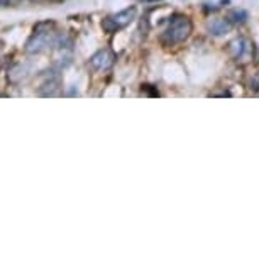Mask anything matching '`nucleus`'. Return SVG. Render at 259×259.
I'll list each match as a JSON object with an SVG mask.
<instances>
[{"label":"nucleus","mask_w":259,"mask_h":259,"mask_svg":"<svg viewBox=\"0 0 259 259\" xmlns=\"http://www.w3.org/2000/svg\"><path fill=\"white\" fill-rule=\"evenodd\" d=\"M193 31V24L187 16H175L169 21V26L164 32V39L171 45L177 42H183L185 39L190 37V34Z\"/></svg>","instance_id":"obj_1"},{"label":"nucleus","mask_w":259,"mask_h":259,"mask_svg":"<svg viewBox=\"0 0 259 259\" xmlns=\"http://www.w3.org/2000/svg\"><path fill=\"white\" fill-rule=\"evenodd\" d=\"M56 36L53 34L50 29L41 31V27H37L29 41L26 42V51L29 55H39V53H45L46 50H50L51 46H55Z\"/></svg>","instance_id":"obj_2"},{"label":"nucleus","mask_w":259,"mask_h":259,"mask_svg":"<svg viewBox=\"0 0 259 259\" xmlns=\"http://www.w3.org/2000/svg\"><path fill=\"white\" fill-rule=\"evenodd\" d=\"M134 17H136V9L134 7L124 9V11L112 14V16L107 17L105 21L102 22V27H104V31L114 34L117 31H120V29L129 26V24L134 21Z\"/></svg>","instance_id":"obj_3"},{"label":"nucleus","mask_w":259,"mask_h":259,"mask_svg":"<svg viewBox=\"0 0 259 259\" xmlns=\"http://www.w3.org/2000/svg\"><path fill=\"white\" fill-rule=\"evenodd\" d=\"M229 55H231L236 61H244L247 63L251 60L252 56V48H251V42L244 37H237L234 41L229 42Z\"/></svg>","instance_id":"obj_4"},{"label":"nucleus","mask_w":259,"mask_h":259,"mask_svg":"<svg viewBox=\"0 0 259 259\" xmlns=\"http://www.w3.org/2000/svg\"><path fill=\"white\" fill-rule=\"evenodd\" d=\"M114 55L109 50H100L97 51L94 56L90 58V66L94 68L95 71H107L114 66Z\"/></svg>","instance_id":"obj_5"},{"label":"nucleus","mask_w":259,"mask_h":259,"mask_svg":"<svg viewBox=\"0 0 259 259\" xmlns=\"http://www.w3.org/2000/svg\"><path fill=\"white\" fill-rule=\"evenodd\" d=\"M232 22L229 21L227 17H222V19H210L207 22V29L210 34H213V36H222V34L229 32V29H231Z\"/></svg>","instance_id":"obj_6"},{"label":"nucleus","mask_w":259,"mask_h":259,"mask_svg":"<svg viewBox=\"0 0 259 259\" xmlns=\"http://www.w3.org/2000/svg\"><path fill=\"white\" fill-rule=\"evenodd\" d=\"M60 92V76L53 75L42 83V87H39V94L45 97H55Z\"/></svg>","instance_id":"obj_7"},{"label":"nucleus","mask_w":259,"mask_h":259,"mask_svg":"<svg viewBox=\"0 0 259 259\" xmlns=\"http://www.w3.org/2000/svg\"><path fill=\"white\" fill-rule=\"evenodd\" d=\"M226 17H227L232 24L246 22L247 12H246V11H242V9H232V11H229V12H227V16H226Z\"/></svg>","instance_id":"obj_8"},{"label":"nucleus","mask_w":259,"mask_h":259,"mask_svg":"<svg viewBox=\"0 0 259 259\" xmlns=\"http://www.w3.org/2000/svg\"><path fill=\"white\" fill-rule=\"evenodd\" d=\"M7 2H9V0H0V7H2V6H7Z\"/></svg>","instance_id":"obj_9"},{"label":"nucleus","mask_w":259,"mask_h":259,"mask_svg":"<svg viewBox=\"0 0 259 259\" xmlns=\"http://www.w3.org/2000/svg\"><path fill=\"white\" fill-rule=\"evenodd\" d=\"M32 2H41V0H32Z\"/></svg>","instance_id":"obj_10"}]
</instances>
